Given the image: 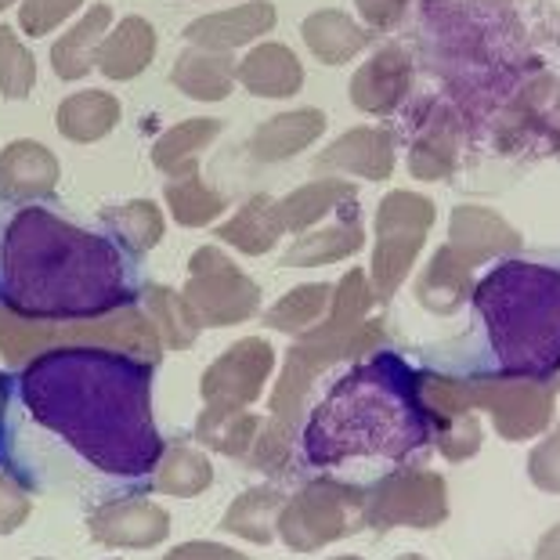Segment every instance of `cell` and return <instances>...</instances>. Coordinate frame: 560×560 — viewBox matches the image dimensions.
I'll return each mask as SVG.
<instances>
[{
    "label": "cell",
    "instance_id": "obj_1",
    "mask_svg": "<svg viewBox=\"0 0 560 560\" xmlns=\"http://www.w3.org/2000/svg\"><path fill=\"white\" fill-rule=\"evenodd\" d=\"M156 365L109 348H58L22 365L19 390L33 420L66 438L91 467L145 478L163 459L152 420Z\"/></svg>",
    "mask_w": 560,
    "mask_h": 560
},
{
    "label": "cell",
    "instance_id": "obj_2",
    "mask_svg": "<svg viewBox=\"0 0 560 560\" xmlns=\"http://www.w3.org/2000/svg\"><path fill=\"white\" fill-rule=\"evenodd\" d=\"M0 304L22 318L77 322L135 304L120 246L44 207H22L0 235Z\"/></svg>",
    "mask_w": 560,
    "mask_h": 560
},
{
    "label": "cell",
    "instance_id": "obj_3",
    "mask_svg": "<svg viewBox=\"0 0 560 560\" xmlns=\"http://www.w3.org/2000/svg\"><path fill=\"white\" fill-rule=\"evenodd\" d=\"M427 445H434V412L423 398V369L398 351H373L340 373L301 431L312 467L405 459Z\"/></svg>",
    "mask_w": 560,
    "mask_h": 560
},
{
    "label": "cell",
    "instance_id": "obj_4",
    "mask_svg": "<svg viewBox=\"0 0 560 560\" xmlns=\"http://www.w3.org/2000/svg\"><path fill=\"white\" fill-rule=\"evenodd\" d=\"M470 307L495 359L492 373L560 380V254L499 260L474 285Z\"/></svg>",
    "mask_w": 560,
    "mask_h": 560
},
{
    "label": "cell",
    "instance_id": "obj_5",
    "mask_svg": "<svg viewBox=\"0 0 560 560\" xmlns=\"http://www.w3.org/2000/svg\"><path fill=\"white\" fill-rule=\"evenodd\" d=\"M376 304L380 301L373 293V282H369V271L351 268L348 276L337 282V290H332L326 322L285 351L282 373L276 380V390H271V420H276L282 431L293 434V427L301 423L307 390H312V384L329 365L348 362V359L351 362L365 359L369 343L384 337L380 318H369V312H373Z\"/></svg>",
    "mask_w": 560,
    "mask_h": 560
},
{
    "label": "cell",
    "instance_id": "obj_6",
    "mask_svg": "<svg viewBox=\"0 0 560 560\" xmlns=\"http://www.w3.org/2000/svg\"><path fill=\"white\" fill-rule=\"evenodd\" d=\"M560 380H524L503 373H474V376H445L423 369V398L427 405H456V409L485 412L495 434L521 445L539 441L553 431Z\"/></svg>",
    "mask_w": 560,
    "mask_h": 560
},
{
    "label": "cell",
    "instance_id": "obj_7",
    "mask_svg": "<svg viewBox=\"0 0 560 560\" xmlns=\"http://www.w3.org/2000/svg\"><path fill=\"white\" fill-rule=\"evenodd\" d=\"M58 348H109L135 354L156 365L163 359V340L156 326L138 304L120 307L102 318H77V322H40L22 318L0 304V359L8 365H30L47 351Z\"/></svg>",
    "mask_w": 560,
    "mask_h": 560
},
{
    "label": "cell",
    "instance_id": "obj_8",
    "mask_svg": "<svg viewBox=\"0 0 560 560\" xmlns=\"http://www.w3.org/2000/svg\"><path fill=\"white\" fill-rule=\"evenodd\" d=\"M365 503H369V488L362 485L332 481V478L307 481L285 499L279 517V539L293 553H315L322 546L369 528Z\"/></svg>",
    "mask_w": 560,
    "mask_h": 560
},
{
    "label": "cell",
    "instance_id": "obj_9",
    "mask_svg": "<svg viewBox=\"0 0 560 560\" xmlns=\"http://www.w3.org/2000/svg\"><path fill=\"white\" fill-rule=\"evenodd\" d=\"M438 207L420 192H387L376 207L373 221V265L369 282L380 304H387L398 293V285L412 276V265L420 260V249L434 229Z\"/></svg>",
    "mask_w": 560,
    "mask_h": 560
},
{
    "label": "cell",
    "instance_id": "obj_10",
    "mask_svg": "<svg viewBox=\"0 0 560 560\" xmlns=\"http://www.w3.org/2000/svg\"><path fill=\"white\" fill-rule=\"evenodd\" d=\"M182 296L202 329L243 326L260 312V285L218 246H199L188 257Z\"/></svg>",
    "mask_w": 560,
    "mask_h": 560
},
{
    "label": "cell",
    "instance_id": "obj_11",
    "mask_svg": "<svg viewBox=\"0 0 560 560\" xmlns=\"http://www.w3.org/2000/svg\"><path fill=\"white\" fill-rule=\"evenodd\" d=\"M271 373H276V348L265 337L235 340L207 365L199 380V420H224V416L249 412V405H257L265 395Z\"/></svg>",
    "mask_w": 560,
    "mask_h": 560
},
{
    "label": "cell",
    "instance_id": "obj_12",
    "mask_svg": "<svg viewBox=\"0 0 560 560\" xmlns=\"http://www.w3.org/2000/svg\"><path fill=\"white\" fill-rule=\"evenodd\" d=\"M365 521L373 532L420 528L431 532L448 521V485L438 470L401 467L369 485Z\"/></svg>",
    "mask_w": 560,
    "mask_h": 560
},
{
    "label": "cell",
    "instance_id": "obj_13",
    "mask_svg": "<svg viewBox=\"0 0 560 560\" xmlns=\"http://www.w3.org/2000/svg\"><path fill=\"white\" fill-rule=\"evenodd\" d=\"M499 152H532L560 160V77H532L514 91L492 127Z\"/></svg>",
    "mask_w": 560,
    "mask_h": 560
},
{
    "label": "cell",
    "instance_id": "obj_14",
    "mask_svg": "<svg viewBox=\"0 0 560 560\" xmlns=\"http://www.w3.org/2000/svg\"><path fill=\"white\" fill-rule=\"evenodd\" d=\"M463 149V124L456 105L427 98L412 116V135H409V156L405 166L416 182H445V177L459 166Z\"/></svg>",
    "mask_w": 560,
    "mask_h": 560
},
{
    "label": "cell",
    "instance_id": "obj_15",
    "mask_svg": "<svg viewBox=\"0 0 560 560\" xmlns=\"http://www.w3.org/2000/svg\"><path fill=\"white\" fill-rule=\"evenodd\" d=\"M88 532L113 550H152L171 535V514L145 495H124L91 510Z\"/></svg>",
    "mask_w": 560,
    "mask_h": 560
},
{
    "label": "cell",
    "instance_id": "obj_16",
    "mask_svg": "<svg viewBox=\"0 0 560 560\" xmlns=\"http://www.w3.org/2000/svg\"><path fill=\"white\" fill-rule=\"evenodd\" d=\"M521 232L510 224L503 213L492 207H478V202H463L452 210L448 221V246L467 260L470 268H481L485 260L517 257Z\"/></svg>",
    "mask_w": 560,
    "mask_h": 560
},
{
    "label": "cell",
    "instance_id": "obj_17",
    "mask_svg": "<svg viewBox=\"0 0 560 560\" xmlns=\"http://www.w3.org/2000/svg\"><path fill=\"white\" fill-rule=\"evenodd\" d=\"M398 145L395 130L387 127H351L348 135H340L332 145L318 152L315 166L332 174H354L365 182H387L395 174Z\"/></svg>",
    "mask_w": 560,
    "mask_h": 560
},
{
    "label": "cell",
    "instance_id": "obj_18",
    "mask_svg": "<svg viewBox=\"0 0 560 560\" xmlns=\"http://www.w3.org/2000/svg\"><path fill=\"white\" fill-rule=\"evenodd\" d=\"M412 88V62L398 44H387L351 77V102L359 113L387 116L405 102Z\"/></svg>",
    "mask_w": 560,
    "mask_h": 560
},
{
    "label": "cell",
    "instance_id": "obj_19",
    "mask_svg": "<svg viewBox=\"0 0 560 560\" xmlns=\"http://www.w3.org/2000/svg\"><path fill=\"white\" fill-rule=\"evenodd\" d=\"M268 30H276V8H271L268 0H249V4L213 11V15L188 22L185 40L192 47H202V51L229 55L232 47H243L249 40L265 37Z\"/></svg>",
    "mask_w": 560,
    "mask_h": 560
},
{
    "label": "cell",
    "instance_id": "obj_20",
    "mask_svg": "<svg viewBox=\"0 0 560 560\" xmlns=\"http://www.w3.org/2000/svg\"><path fill=\"white\" fill-rule=\"evenodd\" d=\"M474 268L463 260L448 243L434 249V257L427 260V268L416 276V301L427 315L448 318L463 312V304L474 301Z\"/></svg>",
    "mask_w": 560,
    "mask_h": 560
},
{
    "label": "cell",
    "instance_id": "obj_21",
    "mask_svg": "<svg viewBox=\"0 0 560 560\" xmlns=\"http://www.w3.org/2000/svg\"><path fill=\"white\" fill-rule=\"evenodd\" d=\"M58 188V160L40 141L19 138L0 152V196L15 202L51 199Z\"/></svg>",
    "mask_w": 560,
    "mask_h": 560
},
{
    "label": "cell",
    "instance_id": "obj_22",
    "mask_svg": "<svg viewBox=\"0 0 560 560\" xmlns=\"http://www.w3.org/2000/svg\"><path fill=\"white\" fill-rule=\"evenodd\" d=\"M326 135V113L322 109H293V113H279L265 120L254 138H249V156L257 163H282L301 156L307 145Z\"/></svg>",
    "mask_w": 560,
    "mask_h": 560
},
{
    "label": "cell",
    "instance_id": "obj_23",
    "mask_svg": "<svg viewBox=\"0 0 560 560\" xmlns=\"http://www.w3.org/2000/svg\"><path fill=\"white\" fill-rule=\"evenodd\" d=\"M282 488L276 485H254L240 492L229 503L221 517V532L235 535V539H246V542H257V546H271L279 539V517H282V506H285Z\"/></svg>",
    "mask_w": 560,
    "mask_h": 560
},
{
    "label": "cell",
    "instance_id": "obj_24",
    "mask_svg": "<svg viewBox=\"0 0 560 560\" xmlns=\"http://www.w3.org/2000/svg\"><path fill=\"white\" fill-rule=\"evenodd\" d=\"M174 88L185 94V98L196 102H224L240 80V66H235L232 55L224 51H202V47H188V51L177 55V62L171 69Z\"/></svg>",
    "mask_w": 560,
    "mask_h": 560
},
{
    "label": "cell",
    "instance_id": "obj_25",
    "mask_svg": "<svg viewBox=\"0 0 560 560\" xmlns=\"http://www.w3.org/2000/svg\"><path fill=\"white\" fill-rule=\"evenodd\" d=\"M152 55H156V30H152V22L141 15H127L102 40L98 69L105 80H135L152 66Z\"/></svg>",
    "mask_w": 560,
    "mask_h": 560
},
{
    "label": "cell",
    "instance_id": "obj_26",
    "mask_svg": "<svg viewBox=\"0 0 560 560\" xmlns=\"http://www.w3.org/2000/svg\"><path fill=\"white\" fill-rule=\"evenodd\" d=\"M240 83L257 98H293L304 88V66L285 44H260L240 62Z\"/></svg>",
    "mask_w": 560,
    "mask_h": 560
},
{
    "label": "cell",
    "instance_id": "obj_27",
    "mask_svg": "<svg viewBox=\"0 0 560 560\" xmlns=\"http://www.w3.org/2000/svg\"><path fill=\"white\" fill-rule=\"evenodd\" d=\"M109 26H113V8L109 4H91L88 15L51 44L55 77H62V80L88 77L91 66H98V47L105 37H109Z\"/></svg>",
    "mask_w": 560,
    "mask_h": 560
},
{
    "label": "cell",
    "instance_id": "obj_28",
    "mask_svg": "<svg viewBox=\"0 0 560 560\" xmlns=\"http://www.w3.org/2000/svg\"><path fill=\"white\" fill-rule=\"evenodd\" d=\"M282 232H285V224L279 213V199H271L265 192L246 199L229 221L218 224V240L235 246L246 257H265L268 249H276Z\"/></svg>",
    "mask_w": 560,
    "mask_h": 560
},
{
    "label": "cell",
    "instance_id": "obj_29",
    "mask_svg": "<svg viewBox=\"0 0 560 560\" xmlns=\"http://www.w3.org/2000/svg\"><path fill=\"white\" fill-rule=\"evenodd\" d=\"M301 37L312 47V55L322 66H343V62H351L354 55L365 51L369 40H373V30L359 26V22L348 19L343 11L326 8L304 19Z\"/></svg>",
    "mask_w": 560,
    "mask_h": 560
},
{
    "label": "cell",
    "instance_id": "obj_30",
    "mask_svg": "<svg viewBox=\"0 0 560 560\" xmlns=\"http://www.w3.org/2000/svg\"><path fill=\"white\" fill-rule=\"evenodd\" d=\"M221 130H224V124L207 120V116L174 124L171 130H163L156 138V145H152V163H156V171H163L171 182H177V177H192V174H199L202 149L213 145V138H218Z\"/></svg>",
    "mask_w": 560,
    "mask_h": 560
},
{
    "label": "cell",
    "instance_id": "obj_31",
    "mask_svg": "<svg viewBox=\"0 0 560 560\" xmlns=\"http://www.w3.org/2000/svg\"><path fill=\"white\" fill-rule=\"evenodd\" d=\"M120 98L109 91H80L69 94V98L58 105L55 124L58 135L77 141V145H91V141H102L109 130L120 124Z\"/></svg>",
    "mask_w": 560,
    "mask_h": 560
},
{
    "label": "cell",
    "instance_id": "obj_32",
    "mask_svg": "<svg viewBox=\"0 0 560 560\" xmlns=\"http://www.w3.org/2000/svg\"><path fill=\"white\" fill-rule=\"evenodd\" d=\"M359 188L343 177H318V182H307L301 188H293L290 196L279 199V213H282V224L285 232H312L315 224L326 218V213L340 210V207H351Z\"/></svg>",
    "mask_w": 560,
    "mask_h": 560
},
{
    "label": "cell",
    "instance_id": "obj_33",
    "mask_svg": "<svg viewBox=\"0 0 560 560\" xmlns=\"http://www.w3.org/2000/svg\"><path fill=\"white\" fill-rule=\"evenodd\" d=\"M365 246V229L359 221H340L329 229L296 235V243L282 254V268H326L343 257H354Z\"/></svg>",
    "mask_w": 560,
    "mask_h": 560
},
{
    "label": "cell",
    "instance_id": "obj_34",
    "mask_svg": "<svg viewBox=\"0 0 560 560\" xmlns=\"http://www.w3.org/2000/svg\"><path fill=\"white\" fill-rule=\"evenodd\" d=\"M332 290H337V285H329V282L293 285L290 293H282L265 312V326L276 332H285V337H296V340L307 337V332L326 322L329 304H332Z\"/></svg>",
    "mask_w": 560,
    "mask_h": 560
},
{
    "label": "cell",
    "instance_id": "obj_35",
    "mask_svg": "<svg viewBox=\"0 0 560 560\" xmlns=\"http://www.w3.org/2000/svg\"><path fill=\"white\" fill-rule=\"evenodd\" d=\"M138 296H141V312L149 315V322L160 332L163 351H188L199 340L202 326L196 322V315L188 312L185 296L177 290L149 282V285H141Z\"/></svg>",
    "mask_w": 560,
    "mask_h": 560
},
{
    "label": "cell",
    "instance_id": "obj_36",
    "mask_svg": "<svg viewBox=\"0 0 560 560\" xmlns=\"http://www.w3.org/2000/svg\"><path fill=\"white\" fill-rule=\"evenodd\" d=\"M213 485V463L207 452L192 445H174L163 452L156 474H152V488L160 495L174 499H196Z\"/></svg>",
    "mask_w": 560,
    "mask_h": 560
},
{
    "label": "cell",
    "instance_id": "obj_37",
    "mask_svg": "<svg viewBox=\"0 0 560 560\" xmlns=\"http://www.w3.org/2000/svg\"><path fill=\"white\" fill-rule=\"evenodd\" d=\"M98 218L105 229L116 235V243L138 257L149 254L166 232L163 210L149 199H130V202H120V207H105Z\"/></svg>",
    "mask_w": 560,
    "mask_h": 560
},
{
    "label": "cell",
    "instance_id": "obj_38",
    "mask_svg": "<svg viewBox=\"0 0 560 560\" xmlns=\"http://www.w3.org/2000/svg\"><path fill=\"white\" fill-rule=\"evenodd\" d=\"M434 412V445L448 463H467L481 452L485 427L481 412L456 409V405H431Z\"/></svg>",
    "mask_w": 560,
    "mask_h": 560
},
{
    "label": "cell",
    "instance_id": "obj_39",
    "mask_svg": "<svg viewBox=\"0 0 560 560\" xmlns=\"http://www.w3.org/2000/svg\"><path fill=\"white\" fill-rule=\"evenodd\" d=\"M166 207H171L174 221L182 229H207L210 221H218L229 199H224L218 188H210L199 174L192 177H177V182H166Z\"/></svg>",
    "mask_w": 560,
    "mask_h": 560
},
{
    "label": "cell",
    "instance_id": "obj_40",
    "mask_svg": "<svg viewBox=\"0 0 560 560\" xmlns=\"http://www.w3.org/2000/svg\"><path fill=\"white\" fill-rule=\"evenodd\" d=\"M260 431H265V420L254 412H235L224 416V420H196V438L213 452H224L232 459H246L254 456V445Z\"/></svg>",
    "mask_w": 560,
    "mask_h": 560
},
{
    "label": "cell",
    "instance_id": "obj_41",
    "mask_svg": "<svg viewBox=\"0 0 560 560\" xmlns=\"http://www.w3.org/2000/svg\"><path fill=\"white\" fill-rule=\"evenodd\" d=\"M37 83V62L26 51V44L19 40V33L11 26H0V94L4 98H26Z\"/></svg>",
    "mask_w": 560,
    "mask_h": 560
},
{
    "label": "cell",
    "instance_id": "obj_42",
    "mask_svg": "<svg viewBox=\"0 0 560 560\" xmlns=\"http://www.w3.org/2000/svg\"><path fill=\"white\" fill-rule=\"evenodd\" d=\"M528 478L546 495H560V427L535 441L528 452Z\"/></svg>",
    "mask_w": 560,
    "mask_h": 560
},
{
    "label": "cell",
    "instance_id": "obj_43",
    "mask_svg": "<svg viewBox=\"0 0 560 560\" xmlns=\"http://www.w3.org/2000/svg\"><path fill=\"white\" fill-rule=\"evenodd\" d=\"M83 0H22L19 4V26L26 37H47L55 26L73 15Z\"/></svg>",
    "mask_w": 560,
    "mask_h": 560
},
{
    "label": "cell",
    "instance_id": "obj_44",
    "mask_svg": "<svg viewBox=\"0 0 560 560\" xmlns=\"http://www.w3.org/2000/svg\"><path fill=\"white\" fill-rule=\"evenodd\" d=\"M30 510H33V503H30L26 485H22L11 470L0 467V535L19 532L22 524H26Z\"/></svg>",
    "mask_w": 560,
    "mask_h": 560
},
{
    "label": "cell",
    "instance_id": "obj_45",
    "mask_svg": "<svg viewBox=\"0 0 560 560\" xmlns=\"http://www.w3.org/2000/svg\"><path fill=\"white\" fill-rule=\"evenodd\" d=\"M163 560H254V557L235 550V546H224V542L192 539V542H182V546H174V550H166Z\"/></svg>",
    "mask_w": 560,
    "mask_h": 560
},
{
    "label": "cell",
    "instance_id": "obj_46",
    "mask_svg": "<svg viewBox=\"0 0 560 560\" xmlns=\"http://www.w3.org/2000/svg\"><path fill=\"white\" fill-rule=\"evenodd\" d=\"M354 8H359V15L365 19V26L376 33V30L398 26V19L405 15L409 0H354Z\"/></svg>",
    "mask_w": 560,
    "mask_h": 560
},
{
    "label": "cell",
    "instance_id": "obj_47",
    "mask_svg": "<svg viewBox=\"0 0 560 560\" xmlns=\"http://www.w3.org/2000/svg\"><path fill=\"white\" fill-rule=\"evenodd\" d=\"M532 560H560V521L553 524V528L542 532V539L535 542Z\"/></svg>",
    "mask_w": 560,
    "mask_h": 560
},
{
    "label": "cell",
    "instance_id": "obj_48",
    "mask_svg": "<svg viewBox=\"0 0 560 560\" xmlns=\"http://www.w3.org/2000/svg\"><path fill=\"white\" fill-rule=\"evenodd\" d=\"M4 412H8V376L0 373V423H4Z\"/></svg>",
    "mask_w": 560,
    "mask_h": 560
},
{
    "label": "cell",
    "instance_id": "obj_49",
    "mask_svg": "<svg viewBox=\"0 0 560 560\" xmlns=\"http://www.w3.org/2000/svg\"><path fill=\"white\" fill-rule=\"evenodd\" d=\"M329 560H365V557H359V553H340V557H329Z\"/></svg>",
    "mask_w": 560,
    "mask_h": 560
},
{
    "label": "cell",
    "instance_id": "obj_50",
    "mask_svg": "<svg viewBox=\"0 0 560 560\" xmlns=\"http://www.w3.org/2000/svg\"><path fill=\"white\" fill-rule=\"evenodd\" d=\"M395 560H427L423 553H401V557H395Z\"/></svg>",
    "mask_w": 560,
    "mask_h": 560
},
{
    "label": "cell",
    "instance_id": "obj_51",
    "mask_svg": "<svg viewBox=\"0 0 560 560\" xmlns=\"http://www.w3.org/2000/svg\"><path fill=\"white\" fill-rule=\"evenodd\" d=\"M8 4H15V0H0V11H4Z\"/></svg>",
    "mask_w": 560,
    "mask_h": 560
}]
</instances>
